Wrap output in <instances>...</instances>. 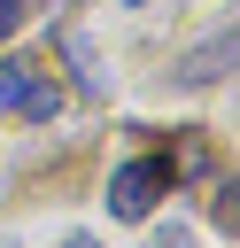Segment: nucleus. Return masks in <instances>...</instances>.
Wrapping results in <instances>:
<instances>
[{"label":"nucleus","instance_id":"nucleus-5","mask_svg":"<svg viewBox=\"0 0 240 248\" xmlns=\"http://www.w3.org/2000/svg\"><path fill=\"white\" fill-rule=\"evenodd\" d=\"M31 70H39L31 54H8V62H0V116H8L15 101H23V85H31Z\"/></svg>","mask_w":240,"mask_h":248},{"label":"nucleus","instance_id":"nucleus-6","mask_svg":"<svg viewBox=\"0 0 240 248\" xmlns=\"http://www.w3.org/2000/svg\"><path fill=\"white\" fill-rule=\"evenodd\" d=\"M15 23H23V0H0V39H8Z\"/></svg>","mask_w":240,"mask_h":248},{"label":"nucleus","instance_id":"nucleus-1","mask_svg":"<svg viewBox=\"0 0 240 248\" xmlns=\"http://www.w3.org/2000/svg\"><path fill=\"white\" fill-rule=\"evenodd\" d=\"M163 186H170V163H155V155H132V163L108 178V217H147Z\"/></svg>","mask_w":240,"mask_h":248},{"label":"nucleus","instance_id":"nucleus-9","mask_svg":"<svg viewBox=\"0 0 240 248\" xmlns=\"http://www.w3.org/2000/svg\"><path fill=\"white\" fill-rule=\"evenodd\" d=\"M132 8H139V0H132Z\"/></svg>","mask_w":240,"mask_h":248},{"label":"nucleus","instance_id":"nucleus-7","mask_svg":"<svg viewBox=\"0 0 240 248\" xmlns=\"http://www.w3.org/2000/svg\"><path fill=\"white\" fill-rule=\"evenodd\" d=\"M147 248H194V240H186V232H178V225H170V232H155V240H147Z\"/></svg>","mask_w":240,"mask_h":248},{"label":"nucleus","instance_id":"nucleus-4","mask_svg":"<svg viewBox=\"0 0 240 248\" xmlns=\"http://www.w3.org/2000/svg\"><path fill=\"white\" fill-rule=\"evenodd\" d=\"M54 108H62V85H54V78H46V62H39V70H31V85H23V101H15V116H31V124H46Z\"/></svg>","mask_w":240,"mask_h":248},{"label":"nucleus","instance_id":"nucleus-8","mask_svg":"<svg viewBox=\"0 0 240 248\" xmlns=\"http://www.w3.org/2000/svg\"><path fill=\"white\" fill-rule=\"evenodd\" d=\"M62 248H93V232H70V240H62Z\"/></svg>","mask_w":240,"mask_h":248},{"label":"nucleus","instance_id":"nucleus-2","mask_svg":"<svg viewBox=\"0 0 240 248\" xmlns=\"http://www.w3.org/2000/svg\"><path fill=\"white\" fill-rule=\"evenodd\" d=\"M225 62H232V31H217L209 46H194V54L178 62V85H217V78H225Z\"/></svg>","mask_w":240,"mask_h":248},{"label":"nucleus","instance_id":"nucleus-3","mask_svg":"<svg viewBox=\"0 0 240 248\" xmlns=\"http://www.w3.org/2000/svg\"><path fill=\"white\" fill-rule=\"evenodd\" d=\"M62 54H70V70H77V93H108V70H101V54H93V39L85 31H62Z\"/></svg>","mask_w":240,"mask_h":248}]
</instances>
